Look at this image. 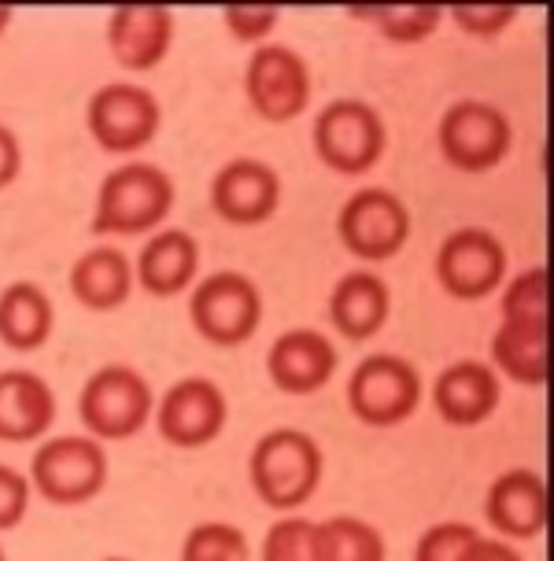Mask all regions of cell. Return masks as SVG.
<instances>
[{"label": "cell", "instance_id": "7", "mask_svg": "<svg viewBox=\"0 0 554 561\" xmlns=\"http://www.w3.org/2000/svg\"><path fill=\"white\" fill-rule=\"evenodd\" d=\"M510 118L496 104L477 96L455 100L448 112L440 115L437 145L440 156L462 174H488L496 170L510 152Z\"/></svg>", "mask_w": 554, "mask_h": 561}, {"label": "cell", "instance_id": "28", "mask_svg": "<svg viewBox=\"0 0 554 561\" xmlns=\"http://www.w3.org/2000/svg\"><path fill=\"white\" fill-rule=\"evenodd\" d=\"M499 314L507 322H529V325H547V270L529 266L502 288Z\"/></svg>", "mask_w": 554, "mask_h": 561}, {"label": "cell", "instance_id": "33", "mask_svg": "<svg viewBox=\"0 0 554 561\" xmlns=\"http://www.w3.org/2000/svg\"><path fill=\"white\" fill-rule=\"evenodd\" d=\"M30 480L26 473L0 462V533H12L23 525L26 510H30Z\"/></svg>", "mask_w": 554, "mask_h": 561}, {"label": "cell", "instance_id": "12", "mask_svg": "<svg viewBox=\"0 0 554 561\" xmlns=\"http://www.w3.org/2000/svg\"><path fill=\"white\" fill-rule=\"evenodd\" d=\"M502 277H507V248L499 244L496 233L466 226L443 237L437 252V280L448 296L477 304L496 293Z\"/></svg>", "mask_w": 554, "mask_h": 561}, {"label": "cell", "instance_id": "1", "mask_svg": "<svg viewBox=\"0 0 554 561\" xmlns=\"http://www.w3.org/2000/svg\"><path fill=\"white\" fill-rule=\"evenodd\" d=\"M174 178L156 163H123L100 182L93 204L97 237H152L174 207Z\"/></svg>", "mask_w": 554, "mask_h": 561}, {"label": "cell", "instance_id": "4", "mask_svg": "<svg viewBox=\"0 0 554 561\" xmlns=\"http://www.w3.org/2000/svg\"><path fill=\"white\" fill-rule=\"evenodd\" d=\"M310 140H315L318 159L332 174L362 178L381 163V156H385L388 129L374 104H366V100H359V96H340V100H329L315 115Z\"/></svg>", "mask_w": 554, "mask_h": 561}, {"label": "cell", "instance_id": "37", "mask_svg": "<svg viewBox=\"0 0 554 561\" xmlns=\"http://www.w3.org/2000/svg\"><path fill=\"white\" fill-rule=\"evenodd\" d=\"M104 561H129V558H104Z\"/></svg>", "mask_w": 554, "mask_h": 561}, {"label": "cell", "instance_id": "35", "mask_svg": "<svg viewBox=\"0 0 554 561\" xmlns=\"http://www.w3.org/2000/svg\"><path fill=\"white\" fill-rule=\"evenodd\" d=\"M462 561H521V554L507 543V539H488V536H477Z\"/></svg>", "mask_w": 554, "mask_h": 561}, {"label": "cell", "instance_id": "5", "mask_svg": "<svg viewBox=\"0 0 554 561\" xmlns=\"http://www.w3.org/2000/svg\"><path fill=\"white\" fill-rule=\"evenodd\" d=\"M26 480L53 506L93 503L108 488V450L93 436H45L30 458Z\"/></svg>", "mask_w": 554, "mask_h": 561}, {"label": "cell", "instance_id": "13", "mask_svg": "<svg viewBox=\"0 0 554 561\" xmlns=\"http://www.w3.org/2000/svg\"><path fill=\"white\" fill-rule=\"evenodd\" d=\"M229 421L222 388L207 377H181L167 388L156 407V428L170 447L196 450L215 444Z\"/></svg>", "mask_w": 554, "mask_h": 561}, {"label": "cell", "instance_id": "20", "mask_svg": "<svg viewBox=\"0 0 554 561\" xmlns=\"http://www.w3.org/2000/svg\"><path fill=\"white\" fill-rule=\"evenodd\" d=\"M200 270V244L185 229H156L145 240L137 263H134V280L137 288H145L148 296L170 299L193 288Z\"/></svg>", "mask_w": 554, "mask_h": 561}, {"label": "cell", "instance_id": "9", "mask_svg": "<svg viewBox=\"0 0 554 561\" xmlns=\"http://www.w3.org/2000/svg\"><path fill=\"white\" fill-rule=\"evenodd\" d=\"M421 403V377L403 355H366L348 377V410L362 425L392 428L415 417Z\"/></svg>", "mask_w": 554, "mask_h": 561}, {"label": "cell", "instance_id": "18", "mask_svg": "<svg viewBox=\"0 0 554 561\" xmlns=\"http://www.w3.org/2000/svg\"><path fill=\"white\" fill-rule=\"evenodd\" d=\"M56 421V392L34 369H0V444H42Z\"/></svg>", "mask_w": 554, "mask_h": 561}, {"label": "cell", "instance_id": "6", "mask_svg": "<svg viewBox=\"0 0 554 561\" xmlns=\"http://www.w3.org/2000/svg\"><path fill=\"white\" fill-rule=\"evenodd\" d=\"M189 318L196 333L215 347H240L263 322V293L240 270H218L196 280L189 296Z\"/></svg>", "mask_w": 554, "mask_h": 561}, {"label": "cell", "instance_id": "24", "mask_svg": "<svg viewBox=\"0 0 554 561\" xmlns=\"http://www.w3.org/2000/svg\"><path fill=\"white\" fill-rule=\"evenodd\" d=\"M491 369L496 377H507L513 385L540 388L547 385L551 358H547V325L529 322H507L502 318L499 329L491 333Z\"/></svg>", "mask_w": 554, "mask_h": 561}, {"label": "cell", "instance_id": "16", "mask_svg": "<svg viewBox=\"0 0 554 561\" xmlns=\"http://www.w3.org/2000/svg\"><path fill=\"white\" fill-rule=\"evenodd\" d=\"M340 366L332 340L318 329H285L267 351V374L285 396H315L329 385Z\"/></svg>", "mask_w": 554, "mask_h": 561}, {"label": "cell", "instance_id": "23", "mask_svg": "<svg viewBox=\"0 0 554 561\" xmlns=\"http://www.w3.org/2000/svg\"><path fill=\"white\" fill-rule=\"evenodd\" d=\"M56 325V307L37 280H12L0 293V344L30 355L45 347Z\"/></svg>", "mask_w": 554, "mask_h": 561}, {"label": "cell", "instance_id": "36", "mask_svg": "<svg viewBox=\"0 0 554 561\" xmlns=\"http://www.w3.org/2000/svg\"><path fill=\"white\" fill-rule=\"evenodd\" d=\"M12 8H8V4H0V34H4V30H8V23H12Z\"/></svg>", "mask_w": 554, "mask_h": 561}, {"label": "cell", "instance_id": "2", "mask_svg": "<svg viewBox=\"0 0 554 561\" xmlns=\"http://www.w3.org/2000/svg\"><path fill=\"white\" fill-rule=\"evenodd\" d=\"M321 458L318 439L304 428H270V433L251 447L248 477L256 495L270 510H299L310 503V495L321 484Z\"/></svg>", "mask_w": 554, "mask_h": 561}, {"label": "cell", "instance_id": "15", "mask_svg": "<svg viewBox=\"0 0 554 561\" xmlns=\"http://www.w3.org/2000/svg\"><path fill=\"white\" fill-rule=\"evenodd\" d=\"M108 53L134 75L156 70L174 45V12L163 4H123L108 15Z\"/></svg>", "mask_w": 554, "mask_h": 561}, {"label": "cell", "instance_id": "26", "mask_svg": "<svg viewBox=\"0 0 554 561\" xmlns=\"http://www.w3.org/2000/svg\"><path fill=\"white\" fill-rule=\"evenodd\" d=\"M355 15L377 23L381 34L396 45L426 42V37L437 34V26L443 23V8H437V4H385V8H362Z\"/></svg>", "mask_w": 554, "mask_h": 561}, {"label": "cell", "instance_id": "22", "mask_svg": "<svg viewBox=\"0 0 554 561\" xmlns=\"http://www.w3.org/2000/svg\"><path fill=\"white\" fill-rule=\"evenodd\" d=\"M70 296L89 310H118L134 296V263L111 244H97L75 259L67 274Z\"/></svg>", "mask_w": 554, "mask_h": 561}, {"label": "cell", "instance_id": "8", "mask_svg": "<svg viewBox=\"0 0 554 561\" xmlns=\"http://www.w3.org/2000/svg\"><path fill=\"white\" fill-rule=\"evenodd\" d=\"M337 237L359 263H385L407 248L410 210L392 188L366 185L344 199L337 215Z\"/></svg>", "mask_w": 554, "mask_h": 561}, {"label": "cell", "instance_id": "38", "mask_svg": "<svg viewBox=\"0 0 554 561\" xmlns=\"http://www.w3.org/2000/svg\"><path fill=\"white\" fill-rule=\"evenodd\" d=\"M0 561H4V547H0Z\"/></svg>", "mask_w": 554, "mask_h": 561}, {"label": "cell", "instance_id": "27", "mask_svg": "<svg viewBox=\"0 0 554 561\" xmlns=\"http://www.w3.org/2000/svg\"><path fill=\"white\" fill-rule=\"evenodd\" d=\"M178 561H251V543L237 525L204 520V525L189 528V536L181 539Z\"/></svg>", "mask_w": 554, "mask_h": 561}, {"label": "cell", "instance_id": "3", "mask_svg": "<svg viewBox=\"0 0 554 561\" xmlns=\"http://www.w3.org/2000/svg\"><path fill=\"white\" fill-rule=\"evenodd\" d=\"M152 414V385L126 363L100 366L97 374H89L82 396H78V417L86 425V436L100 439V444H118V439L137 436Z\"/></svg>", "mask_w": 554, "mask_h": 561}, {"label": "cell", "instance_id": "34", "mask_svg": "<svg viewBox=\"0 0 554 561\" xmlns=\"http://www.w3.org/2000/svg\"><path fill=\"white\" fill-rule=\"evenodd\" d=\"M23 170V145L12 126L0 123V188H8Z\"/></svg>", "mask_w": 554, "mask_h": 561}, {"label": "cell", "instance_id": "11", "mask_svg": "<svg viewBox=\"0 0 554 561\" xmlns=\"http://www.w3.org/2000/svg\"><path fill=\"white\" fill-rule=\"evenodd\" d=\"M310 67L289 45H259L245 67V96L263 123H292L310 104Z\"/></svg>", "mask_w": 554, "mask_h": 561}, {"label": "cell", "instance_id": "30", "mask_svg": "<svg viewBox=\"0 0 554 561\" xmlns=\"http://www.w3.org/2000/svg\"><path fill=\"white\" fill-rule=\"evenodd\" d=\"M477 536L480 533L473 525H462V520H440V525H432L421 533L418 547H415V561H462Z\"/></svg>", "mask_w": 554, "mask_h": 561}, {"label": "cell", "instance_id": "14", "mask_svg": "<svg viewBox=\"0 0 554 561\" xmlns=\"http://www.w3.org/2000/svg\"><path fill=\"white\" fill-rule=\"evenodd\" d=\"M211 207L229 226H263L281 207L278 170L256 156H237L211 178Z\"/></svg>", "mask_w": 554, "mask_h": 561}, {"label": "cell", "instance_id": "31", "mask_svg": "<svg viewBox=\"0 0 554 561\" xmlns=\"http://www.w3.org/2000/svg\"><path fill=\"white\" fill-rule=\"evenodd\" d=\"M281 19V8L274 4H229L222 8V26L245 45H263L270 34H274Z\"/></svg>", "mask_w": 554, "mask_h": 561}, {"label": "cell", "instance_id": "32", "mask_svg": "<svg viewBox=\"0 0 554 561\" xmlns=\"http://www.w3.org/2000/svg\"><path fill=\"white\" fill-rule=\"evenodd\" d=\"M443 15L455 19V26L462 34L477 37V42H491L507 30L513 19H518V8L513 4H462V8H448Z\"/></svg>", "mask_w": 554, "mask_h": 561}, {"label": "cell", "instance_id": "25", "mask_svg": "<svg viewBox=\"0 0 554 561\" xmlns=\"http://www.w3.org/2000/svg\"><path fill=\"white\" fill-rule=\"evenodd\" d=\"M385 536L370 520L337 514L318 520V561H385Z\"/></svg>", "mask_w": 554, "mask_h": 561}, {"label": "cell", "instance_id": "10", "mask_svg": "<svg viewBox=\"0 0 554 561\" xmlns=\"http://www.w3.org/2000/svg\"><path fill=\"white\" fill-rule=\"evenodd\" d=\"M89 137L111 156H129L137 148L152 145L163 126V107L156 93L134 82H108L100 85L86 104Z\"/></svg>", "mask_w": 554, "mask_h": 561}, {"label": "cell", "instance_id": "21", "mask_svg": "<svg viewBox=\"0 0 554 561\" xmlns=\"http://www.w3.org/2000/svg\"><path fill=\"white\" fill-rule=\"evenodd\" d=\"M392 314V293L385 277H377L374 270H348L344 277L332 285L329 296V322L344 340H362L377 336L385 329Z\"/></svg>", "mask_w": 554, "mask_h": 561}, {"label": "cell", "instance_id": "29", "mask_svg": "<svg viewBox=\"0 0 554 561\" xmlns=\"http://www.w3.org/2000/svg\"><path fill=\"white\" fill-rule=\"evenodd\" d=\"M259 561H318V520L281 517L267 528Z\"/></svg>", "mask_w": 554, "mask_h": 561}, {"label": "cell", "instance_id": "19", "mask_svg": "<svg viewBox=\"0 0 554 561\" xmlns=\"http://www.w3.org/2000/svg\"><path fill=\"white\" fill-rule=\"evenodd\" d=\"M485 517L502 539H536L547 528V484L532 469H507L491 480Z\"/></svg>", "mask_w": 554, "mask_h": 561}, {"label": "cell", "instance_id": "17", "mask_svg": "<svg viewBox=\"0 0 554 561\" xmlns=\"http://www.w3.org/2000/svg\"><path fill=\"white\" fill-rule=\"evenodd\" d=\"M502 396V385L496 369L480 358H459V363L443 366L437 385H432V407L437 414L455 428L485 425L496 414Z\"/></svg>", "mask_w": 554, "mask_h": 561}]
</instances>
